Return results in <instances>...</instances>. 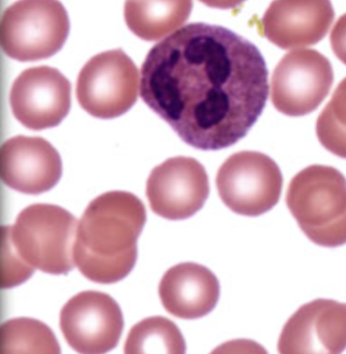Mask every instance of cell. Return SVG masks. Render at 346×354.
Instances as JSON below:
<instances>
[{"instance_id": "2", "label": "cell", "mask_w": 346, "mask_h": 354, "mask_svg": "<svg viewBox=\"0 0 346 354\" xmlns=\"http://www.w3.org/2000/svg\"><path fill=\"white\" fill-rule=\"evenodd\" d=\"M146 213L142 201L127 192L93 200L78 223L74 244V261L82 275L99 283L125 279L138 259Z\"/></svg>"}, {"instance_id": "14", "label": "cell", "mask_w": 346, "mask_h": 354, "mask_svg": "<svg viewBox=\"0 0 346 354\" xmlns=\"http://www.w3.org/2000/svg\"><path fill=\"white\" fill-rule=\"evenodd\" d=\"M331 0H273L261 20L267 40L282 49L317 44L333 24Z\"/></svg>"}, {"instance_id": "7", "label": "cell", "mask_w": 346, "mask_h": 354, "mask_svg": "<svg viewBox=\"0 0 346 354\" xmlns=\"http://www.w3.org/2000/svg\"><path fill=\"white\" fill-rule=\"evenodd\" d=\"M76 95L80 106L93 117H120L138 100V68L122 49L97 55L80 71Z\"/></svg>"}, {"instance_id": "6", "label": "cell", "mask_w": 346, "mask_h": 354, "mask_svg": "<svg viewBox=\"0 0 346 354\" xmlns=\"http://www.w3.org/2000/svg\"><path fill=\"white\" fill-rule=\"evenodd\" d=\"M215 183L221 201L230 210L246 216H259L279 202L283 176L271 157L242 151L223 163Z\"/></svg>"}, {"instance_id": "11", "label": "cell", "mask_w": 346, "mask_h": 354, "mask_svg": "<svg viewBox=\"0 0 346 354\" xmlns=\"http://www.w3.org/2000/svg\"><path fill=\"white\" fill-rule=\"evenodd\" d=\"M14 117L32 130L60 125L71 109V84L55 68H30L22 72L10 96Z\"/></svg>"}, {"instance_id": "10", "label": "cell", "mask_w": 346, "mask_h": 354, "mask_svg": "<svg viewBox=\"0 0 346 354\" xmlns=\"http://www.w3.org/2000/svg\"><path fill=\"white\" fill-rule=\"evenodd\" d=\"M146 192L153 212L170 221H182L204 206L209 196L208 175L196 159L174 157L151 171Z\"/></svg>"}, {"instance_id": "3", "label": "cell", "mask_w": 346, "mask_h": 354, "mask_svg": "<svg viewBox=\"0 0 346 354\" xmlns=\"http://www.w3.org/2000/svg\"><path fill=\"white\" fill-rule=\"evenodd\" d=\"M78 221L62 207L32 205L19 213L13 225L3 227L1 242L33 274L35 269L51 274H68L76 265Z\"/></svg>"}, {"instance_id": "5", "label": "cell", "mask_w": 346, "mask_h": 354, "mask_svg": "<svg viewBox=\"0 0 346 354\" xmlns=\"http://www.w3.org/2000/svg\"><path fill=\"white\" fill-rule=\"evenodd\" d=\"M69 16L59 0H18L1 20V48L19 62L48 59L63 48Z\"/></svg>"}, {"instance_id": "18", "label": "cell", "mask_w": 346, "mask_h": 354, "mask_svg": "<svg viewBox=\"0 0 346 354\" xmlns=\"http://www.w3.org/2000/svg\"><path fill=\"white\" fill-rule=\"evenodd\" d=\"M0 351L3 353L59 354V342L51 329L32 318H15L1 325Z\"/></svg>"}, {"instance_id": "17", "label": "cell", "mask_w": 346, "mask_h": 354, "mask_svg": "<svg viewBox=\"0 0 346 354\" xmlns=\"http://www.w3.org/2000/svg\"><path fill=\"white\" fill-rule=\"evenodd\" d=\"M185 349V341L177 325L159 316L134 325L125 343L126 354H183Z\"/></svg>"}, {"instance_id": "4", "label": "cell", "mask_w": 346, "mask_h": 354, "mask_svg": "<svg viewBox=\"0 0 346 354\" xmlns=\"http://www.w3.org/2000/svg\"><path fill=\"white\" fill-rule=\"evenodd\" d=\"M286 203L313 243L346 244V179L337 169L315 165L302 169L290 182Z\"/></svg>"}, {"instance_id": "20", "label": "cell", "mask_w": 346, "mask_h": 354, "mask_svg": "<svg viewBox=\"0 0 346 354\" xmlns=\"http://www.w3.org/2000/svg\"><path fill=\"white\" fill-rule=\"evenodd\" d=\"M331 45L336 57L346 65V14L339 18L331 30Z\"/></svg>"}, {"instance_id": "19", "label": "cell", "mask_w": 346, "mask_h": 354, "mask_svg": "<svg viewBox=\"0 0 346 354\" xmlns=\"http://www.w3.org/2000/svg\"><path fill=\"white\" fill-rule=\"evenodd\" d=\"M320 144L331 154L346 159V78L340 82L316 123Z\"/></svg>"}, {"instance_id": "16", "label": "cell", "mask_w": 346, "mask_h": 354, "mask_svg": "<svg viewBox=\"0 0 346 354\" xmlns=\"http://www.w3.org/2000/svg\"><path fill=\"white\" fill-rule=\"evenodd\" d=\"M192 0H126L124 17L138 38L157 41L188 21Z\"/></svg>"}, {"instance_id": "15", "label": "cell", "mask_w": 346, "mask_h": 354, "mask_svg": "<svg viewBox=\"0 0 346 354\" xmlns=\"http://www.w3.org/2000/svg\"><path fill=\"white\" fill-rule=\"evenodd\" d=\"M219 279L207 267L181 263L165 272L159 283L161 304L178 318L194 320L211 312L219 301Z\"/></svg>"}, {"instance_id": "1", "label": "cell", "mask_w": 346, "mask_h": 354, "mask_svg": "<svg viewBox=\"0 0 346 354\" xmlns=\"http://www.w3.org/2000/svg\"><path fill=\"white\" fill-rule=\"evenodd\" d=\"M140 96L184 142L217 151L239 142L260 117L268 71L250 41L223 26L192 24L151 49Z\"/></svg>"}, {"instance_id": "8", "label": "cell", "mask_w": 346, "mask_h": 354, "mask_svg": "<svg viewBox=\"0 0 346 354\" xmlns=\"http://www.w3.org/2000/svg\"><path fill=\"white\" fill-rule=\"evenodd\" d=\"M333 82V69L325 55L298 49L286 55L273 71L271 101L283 115L302 117L322 103Z\"/></svg>"}, {"instance_id": "21", "label": "cell", "mask_w": 346, "mask_h": 354, "mask_svg": "<svg viewBox=\"0 0 346 354\" xmlns=\"http://www.w3.org/2000/svg\"><path fill=\"white\" fill-rule=\"evenodd\" d=\"M200 1L206 5L207 7L215 8V9L230 10L242 5L246 0H200Z\"/></svg>"}, {"instance_id": "13", "label": "cell", "mask_w": 346, "mask_h": 354, "mask_svg": "<svg viewBox=\"0 0 346 354\" xmlns=\"http://www.w3.org/2000/svg\"><path fill=\"white\" fill-rule=\"evenodd\" d=\"M62 174L61 156L44 138L18 136L1 147V180L16 192L34 196L48 192L59 183Z\"/></svg>"}, {"instance_id": "9", "label": "cell", "mask_w": 346, "mask_h": 354, "mask_svg": "<svg viewBox=\"0 0 346 354\" xmlns=\"http://www.w3.org/2000/svg\"><path fill=\"white\" fill-rule=\"evenodd\" d=\"M60 326L72 349L84 354H101L119 343L123 314L115 299L99 291H84L64 306Z\"/></svg>"}, {"instance_id": "12", "label": "cell", "mask_w": 346, "mask_h": 354, "mask_svg": "<svg viewBox=\"0 0 346 354\" xmlns=\"http://www.w3.org/2000/svg\"><path fill=\"white\" fill-rule=\"evenodd\" d=\"M345 349L346 304L331 299L300 306L286 323L277 344L282 354H339Z\"/></svg>"}]
</instances>
